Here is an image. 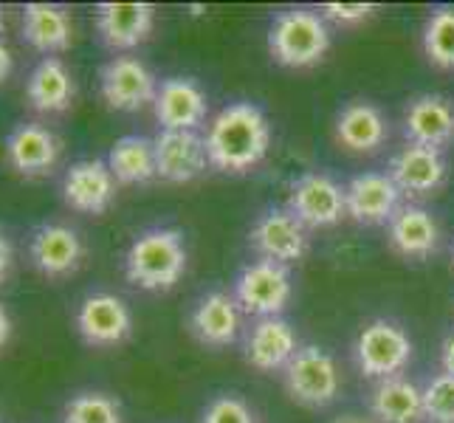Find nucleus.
I'll use <instances>...</instances> for the list:
<instances>
[{"label": "nucleus", "instance_id": "38", "mask_svg": "<svg viewBox=\"0 0 454 423\" xmlns=\"http://www.w3.org/2000/svg\"><path fill=\"white\" fill-rule=\"evenodd\" d=\"M4 28H6V14H4V6H0V35H4Z\"/></svg>", "mask_w": 454, "mask_h": 423}, {"label": "nucleus", "instance_id": "1", "mask_svg": "<svg viewBox=\"0 0 454 423\" xmlns=\"http://www.w3.org/2000/svg\"><path fill=\"white\" fill-rule=\"evenodd\" d=\"M203 145H207L209 167L243 176V172L262 164V159L269 155L271 124L257 105L234 102L209 121Z\"/></svg>", "mask_w": 454, "mask_h": 423}, {"label": "nucleus", "instance_id": "4", "mask_svg": "<svg viewBox=\"0 0 454 423\" xmlns=\"http://www.w3.org/2000/svg\"><path fill=\"white\" fill-rule=\"evenodd\" d=\"M415 344L410 333L393 319H372L356 336L353 358L358 372L370 381H387L401 375L412 362Z\"/></svg>", "mask_w": 454, "mask_h": 423}, {"label": "nucleus", "instance_id": "3", "mask_svg": "<svg viewBox=\"0 0 454 423\" xmlns=\"http://www.w3.org/2000/svg\"><path fill=\"white\" fill-rule=\"evenodd\" d=\"M331 51V26L319 12L288 9L279 12L269 28V54L283 68L319 66Z\"/></svg>", "mask_w": 454, "mask_h": 423}, {"label": "nucleus", "instance_id": "14", "mask_svg": "<svg viewBox=\"0 0 454 423\" xmlns=\"http://www.w3.org/2000/svg\"><path fill=\"white\" fill-rule=\"evenodd\" d=\"M155 172L169 184H190L209 167L207 145L198 130H159L153 138Z\"/></svg>", "mask_w": 454, "mask_h": 423}, {"label": "nucleus", "instance_id": "8", "mask_svg": "<svg viewBox=\"0 0 454 423\" xmlns=\"http://www.w3.org/2000/svg\"><path fill=\"white\" fill-rule=\"evenodd\" d=\"M99 90H102L105 105L111 107V111L136 114L155 102L159 82H155L153 71L138 57L119 54L102 66Z\"/></svg>", "mask_w": 454, "mask_h": 423}, {"label": "nucleus", "instance_id": "39", "mask_svg": "<svg viewBox=\"0 0 454 423\" xmlns=\"http://www.w3.org/2000/svg\"><path fill=\"white\" fill-rule=\"evenodd\" d=\"M451 257H454V252H451Z\"/></svg>", "mask_w": 454, "mask_h": 423}, {"label": "nucleus", "instance_id": "5", "mask_svg": "<svg viewBox=\"0 0 454 423\" xmlns=\"http://www.w3.org/2000/svg\"><path fill=\"white\" fill-rule=\"evenodd\" d=\"M286 393L305 410H325L341 393V372L336 358L319 344H305L283 370Z\"/></svg>", "mask_w": 454, "mask_h": 423}, {"label": "nucleus", "instance_id": "29", "mask_svg": "<svg viewBox=\"0 0 454 423\" xmlns=\"http://www.w3.org/2000/svg\"><path fill=\"white\" fill-rule=\"evenodd\" d=\"M424 54L434 68L454 71V9H434L424 26Z\"/></svg>", "mask_w": 454, "mask_h": 423}, {"label": "nucleus", "instance_id": "34", "mask_svg": "<svg viewBox=\"0 0 454 423\" xmlns=\"http://www.w3.org/2000/svg\"><path fill=\"white\" fill-rule=\"evenodd\" d=\"M441 364H443V372L454 375V331L441 344Z\"/></svg>", "mask_w": 454, "mask_h": 423}, {"label": "nucleus", "instance_id": "15", "mask_svg": "<svg viewBox=\"0 0 454 423\" xmlns=\"http://www.w3.org/2000/svg\"><path fill=\"white\" fill-rule=\"evenodd\" d=\"M153 114L161 130H198L209 114V99L190 76H169L159 85Z\"/></svg>", "mask_w": 454, "mask_h": 423}, {"label": "nucleus", "instance_id": "11", "mask_svg": "<svg viewBox=\"0 0 454 423\" xmlns=\"http://www.w3.org/2000/svg\"><path fill=\"white\" fill-rule=\"evenodd\" d=\"M116 198V178L107 161L82 159L74 161L62 176V200L80 215H102Z\"/></svg>", "mask_w": 454, "mask_h": 423}, {"label": "nucleus", "instance_id": "23", "mask_svg": "<svg viewBox=\"0 0 454 423\" xmlns=\"http://www.w3.org/2000/svg\"><path fill=\"white\" fill-rule=\"evenodd\" d=\"M76 82L74 74L59 57H43L35 68H31L26 80V99L37 114L54 116L66 114L74 105Z\"/></svg>", "mask_w": 454, "mask_h": 423}, {"label": "nucleus", "instance_id": "13", "mask_svg": "<svg viewBox=\"0 0 454 423\" xmlns=\"http://www.w3.org/2000/svg\"><path fill=\"white\" fill-rule=\"evenodd\" d=\"M248 243L260 255V260L288 265L305 257L308 231L288 209H265L248 231Z\"/></svg>", "mask_w": 454, "mask_h": 423}, {"label": "nucleus", "instance_id": "7", "mask_svg": "<svg viewBox=\"0 0 454 423\" xmlns=\"http://www.w3.org/2000/svg\"><path fill=\"white\" fill-rule=\"evenodd\" d=\"M76 333L88 344V348L107 350L119 348L133 333V313L121 296L111 291H90L76 305Z\"/></svg>", "mask_w": 454, "mask_h": 423}, {"label": "nucleus", "instance_id": "17", "mask_svg": "<svg viewBox=\"0 0 454 423\" xmlns=\"http://www.w3.org/2000/svg\"><path fill=\"white\" fill-rule=\"evenodd\" d=\"M6 161L23 178H43L59 161V138L37 121L14 124L6 136Z\"/></svg>", "mask_w": 454, "mask_h": 423}, {"label": "nucleus", "instance_id": "26", "mask_svg": "<svg viewBox=\"0 0 454 423\" xmlns=\"http://www.w3.org/2000/svg\"><path fill=\"white\" fill-rule=\"evenodd\" d=\"M370 412L375 423H424V389L403 375L379 381L370 396Z\"/></svg>", "mask_w": 454, "mask_h": 423}, {"label": "nucleus", "instance_id": "35", "mask_svg": "<svg viewBox=\"0 0 454 423\" xmlns=\"http://www.w3.org/2000/svg\"><path fill=\"white\" fill-rule=\"evenodd\" d=\"M12 68H14V57H12V51H9V45H6L4 40H0V85H4V82L9 80Z\"/></svg>", "mask_w": 454, "mask_h": 423}, {"label": "nucleus", "instance_id": "37", "mask_svg": "<svg viewBox=\"0 0 454 423\" xmlns=\"http://www.w3.org/2000/svg\"><path fill=\"white\" fill-rule=\"evenodd\" d=\"M331 423H375L372 418H364V415H339V418H333Z\"/></svg>", "mask_w": 454, "mask_h": 423}, {"label": "nucleus", "instance_id": "21", "mask_svg": "<svg viewBox=\"0 0 454 423\" xmlns=\"http://www.w3.org/2000/svg\"><path fill=\"white\" fill-rule=\"evenodd\" d=\"M155 28V6L150 4H99L97 31L111 51H130L150 40Z\"/></svg>", "mask_w": 454, "mask_h": 423}, {"label": "nucleus", "instance_id": "6", "mask_svg": "<svg viewBox=\"0 0 454 423\" xmlns=\"http://www.w3.org/2000/svg\"><path fill=\"white\" fill-rule=\"evenodd\" d=\"M294 296V282L288 265L274 260L248 262L234 279V300L240 310L254 319L279 317Z\"/></svg>", "mask_w": 454, "mask_h": 423}, {"label": "nucleus", "instance_id": "22", "mask_svg": "<svg viewBox=\"0 0 454 423\" xmlns=\"http://www.w3.org/2000/svg\"><path fill=\"white\" fill-rule=\"evenodd\" d=\"M387 240L393 252L403 260H429L437 246H441V226L424 207L406 203L395 212V217L387 226Z\"/></svg>", "mask_w": 454, "mask_h": 423}, {"label": "nucleus", "instance_id": "18", "mask_svg": "<svg viewBox=\"0 0 454 423\" xmlns=\"http://www.w3.org/2000/svg\"><path fill=\"white\" fill-rule=\"evenodd\" d=\"M406 145L441 150L454 141V102L441 93H420L403 111Z\"/></svg>", "mask_w": 454, "mask_h": 423}, {"label": "nucleus", "instance_id": "25", "mask_svg": "<svg viewBox=\"0 0 454 423\" xmlns=\"http://www.w3.org/2000/svg\"><path fill=\"white\" fill-rule=\"evenodd\" d=\"M389 124L372 102L356 99L336 116V141L350 153H375L387 145Z\"/></svg>", "mask_w": 454, "mask_h": 423}, {"label": "nucleus", "instance_id": "12", "mask_svg": "<svg viewBox=\"0 0 454 423\" xmlns=\"http://www.w3.org/2000/svg\"><path fill=\"white\" fill-rule=\"evenodd\" d=\"M344 200H348V217H353L356 223L389 226L401 209V190L389 178V172H362L344 186Z\"/></svg>", "mask_w": 454, "mask_h": 423}, {"label": "nucleus", "instance_id": "16", "mask_svg": "<svg viewBox=\"0 0 454 423\" xmlns=\"http://www.w3.org/2000/svg\"><path fill=\"white\" fill-rule=\"evenodd\" d=\"M296 350H300V339H296L291 322H286L283 317L257 319L243 339L246 364L260 372H283Z\"/></svg>", "mask_w": 454, "mask_h": 423}, {"label": "nucleus", "instance_id": "2", "mask_svg": "<svg viewBox=\"0 0 454 423\" xmlns=\"http://www.w3.org/2000/svg\"><path fill=\"white\" fill-rule=\"evenodd\" d=\"M186 262H190V255H186L184 234L169 226H155L130 243L124 255V277L142 291L164 294L181 282Z\"/></svg>", "mask_w": 454, "mask_h": 423}, {"label": "nucleus", "instance_id": "31", "mask_svg": "<svg viewBox=\"0 0 454 423\" xmlns=\"http://www.w3.org/2000/svg\"><path fill=\"white\" fill-rule=\"evenodd\" d=\"M200 423H257L254 410L240 396H217L207 403Z\"/></svg>", "mask_w": 454, "mask_h": 423}, {"label": "nucleus", "instance_id": "33", "mask_svg": "<svg viewBox=\"0 0 454 423\" xmlns=\"http://www.w3.org/2000/svg\"><path fill=\"white\" fill-rule=\"evenodd\" d=\"M12 265H14V248H12L9 234L0 229V286H4V282L9 279Z\"/></svg>", "mask_w": 454, "mask_h": 423}, {"label": "nucleus", "instance_id": "32", "mask_svg": "<svg viewBox=\"0 0 454 423\" xmlns=\"http://www.w3.org/2000/svg\"><path fill=\"white\" fill-rule=\"evenodd\" d=\"M325 23H336V26H358L370 20L375 14L372 4H325L319 9Z\"/></svg>", "mask_w": 454, "mask_h": 423}, {"label": "nucleus", "instance_id": "9", "mask_svg": "<svg viewBox=\"0 0 454 423\" xmlns=\"http://www.w3.org/2000/svg\"><path fill=\"white\" fill-rule=\"evenodd\" d=\"M288 212L305 229H327L336 226L341 217H348V200H344V186L336 184L325 172H305L288 192Z\"/></svg>", "mask_w": 454, "mask_h": 423}, {"label": "nucleus", "instance_id": "19", "mask_svg": "<svg viewBox=\"0 0 454 423\" xmlns=\"http://www.w3.org/2000/svg\"><path fill=\"white\" fill-rule=\"evenodd\" d=\"M243 327V310L234 294L209 291L195 302L190 313V331L203 348H229L238 341Z\"/></svg>", "mask_w": 454, "mask_h": 423}, {"label": "nucleus", "instance_id": "28", "mask_svg": "<svg viewBox=\"0 0 454 423\" xmlns=\"http://www.w3.org/2000/svg\"><path fill=\"white\" fill-rule=\"evenodd\" d=\"M62 423H124V415L121 403L114 396L99 393V389H85V393H76L66 401Z\"/></svg>", "mask_w": 454, "mask_h": 423}, {"label": "nucleus", "instance_id": "27", "mask_svg": "<svg viewBox=\"0 0 454 423\" xmlns=\"http://www.w3.org/2000/svg\"><path fill=\"white\" fill-rule=\"evenodd\" d=\"M105 161L111 167L116 184H150L153 178H159L153 138L145 136H121Z\"/></svg>", "mask_w": 454, "mask_h": 423}, {"label": "nucleus", "instance_id": "30", "mask_svg": "<svg viewBox=\"0 0 454 423\" xmlns=\"http://www.w3.org/2000/svg\"><path fill=\"white\" fill-rule=\"evenodd\" d=\"M424 420L454 423V375L437 372L424 387Z\"/></svg>", "mask_w": 454, "mask_h": 423}, {"label": "nucleus", "instance_id": "20", "mask_svg": "<svg viewBox=\"0 0 454 423\" xmlns=\"http://www.w3.org/2000/svg\"><path fill=\"white\" fill-rule=\"evenodd\" d=\"M389 178L406 198H429L446 181V159L441 150L403 145L389 161Z\"/></svg>", "mask_w": 454, "mask_h": 423}, {"label": "nucleus", "instance_id": "24", "mask_svg": "<svg viewBox=\"0 0 454 423\" xmlns=\"http://www.w3.org/2000/svg\"><path fill=\"white\" fill-rule=\"evenodd\" d=\"M20 35L26 45H31V49L45 57L68 51L74 43L71 14L54 4H26Z\"/></svg>", "mask_w": 454, "mask_h": 423}, {"label": "nucleus", "instance_id": "36", "mask_svg": "<svg viewBox=\"0 0 454 423\" xmlns=\"http://www.w3.org/2000/svg\"><path fill=\"white\" fill-rule=\"evenodd\" d=\"M9 336H12V319H9V313H6V308L0 305V350L6 348V341H9Z\"/></svg>", "mask_w": 454, "mask_h": 423}, {"label": "nucleus", "instance_id": "10", "mask_svg": "<svg viewBox=\"0 0 454 423\" xmlns=\"http://www.w3.org/2000/svg\"><path fill=\"white\" fill-rule=\"evenodd\" d=\"M85 243L80 231L71 229L68 223H40L28 238V260L31 265L49 279L71 277L82 265Z\"/></svg>", "mask_w": 454, "mask_h": 423}]
</instances>
